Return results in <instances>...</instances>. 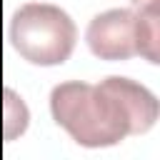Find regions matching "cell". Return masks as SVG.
<instances>
[{
    "instance_id": "cell-5",
    "label": "cell",
    "mask_w": 160,
    "mask_h": 160,
    "mask_svg": "<svg viewBox=\"0 0 160 160\" xmlns=\"http://www.w3.org/2000/svg\"><path fill=\"white\" fill-rule=\"evenodd\" d=\"M132 2H142V0H132Z\"/></svg>"
},
{
    "instance_id": "cell-3",
    "label": "cell",
    "mask_w": 160,
    "mask_h": 160,
    "mask_svg": "<svg viewBox=\"0 0 160 160\" xmlns=\"http://www.w3.org/2000/svg\"><path fill=\"white\" fill-rule=\"evenodd\" d=\"M85 40L100 60H128L138 55V18L125 8L105 10L90 20Z\"/></svg>"
},
{
    "instance_id": "cell-4",
    "label": "cell",
    "mask_w": 160,
    "mask_h": 160,
    "mask_svg": "<svg viewBox=\"0 0 160 160\" xmlns=\"http://www.w3.org/2000/svg\"><path fill=\"white\" fill-rule=\"evenodd\" d=\"M138 18V55H142L148 62H158V0H142L140 10H135Z\"/></svg>"
},
{
    "instance_id": "cell-2",
    "label": "cell",
    "mask_w": 160,
    "mask_h": 160,
    "mask_svg": "<svg viewBox=\"0 0 160 160\" xmlns=\"http://www.w3.org/2000/svg\"><path fill=\"white\" fill-rule=\"evenodd\" d=\"M75 22L50 2H28L10 20L12 48L32 65H62L75 48Z\"/></svg>"
},
{
    "instance_id": "cell-1",
    "label": "cell",
    "mask_w": 160,
    "mask_h": 160,
    "mask_svg": "<svg viewBox=\"0 0 160 160\" xmlns=\"http://www.w3.org/2000/svg\"><path fill=\"white\" fill-rule=\"evenodd\" d=\"M50 112L78 145L108 148L148 132L158 120V100L128 78H105L100 85L72 80L52 88Z\"/></svg>"
}]
</instances>
